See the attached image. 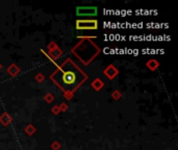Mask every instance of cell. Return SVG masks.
I'll return each mask as SVG.
<instances>
[{"label": "cell", "instance_id": "6da1fadb", "mask_svg": "<svg viewBox=\"0 0 178 150\" xmlns=\"http://www.w3.org/2000/svg\"><path fill=\"white\" fill-rule=\"evenodd\" d=\"M68 65L69 66L66 69L59 67L55 74L51 77L52 79L54 78L56 84L66 92L73 91L85 79L84 73L77 69L71 62H68Z\"/></svg>", "mask_w": 178, "mask_h": 150}, {"label": "cell", "instance_id": "7a4b0ae2", "mask_svg": "<svg viewBox=\"0 0 178 150\" xmlns=\"http://www.w3.org/2000/svg\"><path fill=\"white\" fill-rule=\"evenodd\" d=\"M98 14L96 6H79L76 8V15L79 17H94Z\"/></svg>", "mask_w": 178, "mask_h": 150}, {"label": "cell", "instance_id": "3957f363", "mask_svg": "<svg viewBox=\"0 0 178 150\" xmlns=\"http://www.w3.org/2000/svg\"><path fill=\"white\" fill-rule=\"evenodd\" d=\"M98 22L96 20H78L76 22L77 29H97Z\"/></svg>", "mask_w": 178, "mask_h": 150}]
</instances>
